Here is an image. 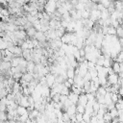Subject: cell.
Instances as JSON below:
<instances>
[{"instance_id": "6da1fadb", "label": "cell", "mask_w": 123, "mask_h": 123, "mask_svg": "<svg viewBox=\"0 0 123 123\" xmlns=\"http://www.w3.org/2000/svg\"><path fill=\"white\" fill-rule=\"evenodd\" d=\"M57 11V1H47L44 5V12L47 13H53Z\"/></svg>"}, {"instance_id": "7a4b0ae2", "label": "cell", "mask_w": 123, "mask_h": 123, "mask_svg": "<svg viewBox=\"0 0 123 123\" xmlns=\"http://www.w3.org/2000/svg\"><path fill=\"white\" fill-rule=\"evenodd\" d=\"M107 80H108V84L110 86L111 85H115V84H118L119 83V76L117 73H112V74H109L108 77H107ZM120 84V83H119Z\"/></svg>"}, {"instance_id": "3957f363", "label": "cell", "mask_w": 123, "mask_h": 123, "mask_svg": "<svg viewBox=\"0 0 123 123\" xmlns=\"http://www.w3.org/2000/svg\"><path fill=\"white\" fill-rule=\"evenodd\" d=\"M101 18V12L99 10H91L89 14V19L92 21H97Z\"/></svg>"}, {"instance_id": "277c9868", "label": "cell", "mask_w": 123, "mask_h": 123, "mask_svg": "<svg viewBox=\"0 0 123 123\" xmlns=\"http://www.w3.org/2000/svg\"><path fill=\"white\" fill-rule=\"evenodd\" d=\"M13 35L15 36V37L17 39H23V40H26L27 39V33L25 30H17V31H14L13 32Z\"/></svg>"}, {"instance_id": "5b68a950", "label": "cell", "mask_w": 123, "mask_h": 123, "mask_svg": "<svg viewBox=\"0 0 123 123\" xmlns=\"http://www.w3.org/2000/svg\"><path fill=\"white\" fill-rule=\"evenodd\" d=\"M35 38H37L39 42H45V41L48 40V38H47L45 33H43V32H41V31H37V34H36V36H35Z\"/></svg>"}, {"instance_id": "8992f818", "label": "cell", "mask_w": 123, "mask_h": 123, "mask_svg": "<svg viewBox=\"0 0 123 123\" xmlns=\"http://www.w3.org/2000/svg\"><path fill=\"white\" fill-rule=\"evenodd\" d=\"M45 78H46V82H47V86L51 88V86L55 84V75L52 74V73H48L45 75Z\"/></svg>"}, {"instance_id": "52a82bcc", "label": "cell", "mask_w": 123, "mask_h": 123, "mask_svg": "<svg viewBox=\"0 0 123 123\" xmlns=\"http://www.w3.org/2000/svg\"><path fill=\"white\" fill-rule=\"evenodd\" d=\"M87 102H88V99H87V97H86V93H81L80 95H79V100H78V104H80V105H83V106H86V104H87Z\"/></svg>"}, {"instance_id": "ba28073f", "label": "cell", "mask_w": 123, "mask_h": 123, "mask_svg": "<svg viewBox=\"0 0 123 123\" xmlns=\"http://www.w3.org/2000/svg\"><path fill=\"white\" fill-rule=\"evenodd\" d=\"M71 35H72V33H65L61 37L62 42V43H66V44H70V42H71Z\"/></svg>"}, {"instance_id": "9c48e42d", "label": "cell", "mask_w": 123, "mask_h": 123, "mask_svg": "<svg viewBox=\"0 0 123 123\" xmlns=\"http://www.w3.org/2000/svg\"><path fill=\"white\" fill-rule=\"evenodd\" d=\"M68 99H69L73 104L77 105V104H78V100H79V95L76 94V93H74V92H72V91H70V93L68 94Z\"/></svg>"}, {"instance_id": "30bf717a", "label": "cell", "mask_w": 123, "mask_h": 123, "mask_svg": "<svg viewBox=\"0 0 123 123\" xmlns=\"http://www.w3.org/2000/svg\"><path fill=\"white\" fill-rule=\"evenodd\" d=\"M12 68V63L11 62H4L2 61L1 63H0V69L2 71H5V70H10Z\"/></svg>"}, {"instance_id": "8fae6325", "label": "cell", "mask_w": 123, "mask_h": 123, "mask_svg": "<svg viewBox=\"0 0 123 123\" xmlns=\"http://www.w3.org/2000/svg\"><path fill=\"white\" fill-rule=\"evenodd\" d=\"M22 79L28 83H30L33 79H34V73H31V72H26L22 75Z\"/></svg>"}, {"instance_id": "7c38bea8", "label": "cell", "mask_w": 123, "mask_h": 123, "mask_svg": "<svg viewBox=\"0 0 123 123\" xmlns=\"http://www.w3.org/2000/svg\"><path fill=\"white\" fill-rule=\"evenodd\" d=\"M37 30L32 26L31 28H29V29H27L26 30V33H27V36L29 37H31V38H33V37H35V36H36V34H37Z\"/></svg>"}, {"instance_id": "4fadbf2b", "label": "cell", "mask_w": 123, "mask_h": 123, "mask_svg": "<svg viewBox=\"0 0 123 123\" xmlns=\"http://www.w3.org/2000/svg\"><path fill=\"white\" fill-rule=\"evenodd\" d=\"M35 66H36V63L33 62V61H29L28 63H27V72H31V73H34V69H35Z\"/></svg>"}, {"instance_id": "5bb4252c", "label": "cell", "mask_w": 123, "mask_h": 123, "mask_svg": "<svg viewBox=\"0 0 123 123\" xmlns=\"http://www.w3.org/2000/svg\"><path fill=\"white\" fill-rule=\"evenodd\" d=\"M66 112H67L69 115H71V114H76V113H77V106H76L75 104H72V105L67 109Z\"/></svg>"}, {"instance_id": "9a60e30c", "label": "cell", "mask_w": 123, "mask_h": 123, "mask_svg": "<svg viewBox=\"0 0 123 123\" xmlns=\"http://www.w3.org/2000/svg\"><path fill=\"white\" fill-rule=\"evenodd\" d=\"M16 111H17V114H19V115H23L25 113H29L28 111H27V108L22 107V106H19V105L16 108Z\"/></svg>"}, {"instance_id": "2e32d148", "label": "cell", "mask_w": 123, "mask_h": 123, "mask_svg": "<svg viewBox=\"0 0 123 123\" xmlns=\"http://www.w3.org/2000/svg\"><path fill=\"white\" fill-rule=\"evenodd\" d=\"M113 3H114V8H115L116 11L121 12V11L123 10V1H121V0H116V1H114Z\"/></svg>"}, {"instance_id": "e0dca14e", "label": "cell", "mask_w": 123, "mask_h": 123, "mask_svg": "<svg viewBox=\"0 0 123 123\" xmlns=\"http://www.w3.org/2000/svg\"><path fill=\"white\" fill-rule=\"evenodd\" d=\"M111 68L112 70L114 71V73H119L120 72V62H113L112 64H111Z\"/></svg>"}, {"instance_id": "ac0fdd59", "label": "cell", "mask_w": 123, "mask_h": 123, "mask_svg": "<svg viewBox=\"0 0 123 123\" xmlns=\"http://www.w3.org/2000/svg\"><path fill=\"white\" fill-rule=\"evenodd\" d=\"M66 75H67V78H74L75 76V68L73 67H68L66 69Z\"/></svg>"}, {"instance_id": "d6986e66", "label": "cell", "mask_w": 123, "mask_h": 123, "mask_svg": "<svg viewBox=\"0 0 123 123\" xmlns=\"http://www.w3.org/2000/svg\"><path fill=\"white\" fill-rule=\"evenodd\" d=\"M103 118H104V120H105V123H111V120H112V117H111V115L110 111L105 112V113H104V115H103Z\"/></svg>"}, {"instance_id": "ffe728a7", "label": "cell", "mask_w": 123, "mask_h": 123, "mask_svg": "<svg viewBox=\"0 0 123 123\" xmlns=\"http://www.w3.org/2000/svg\"><path fill=\"white\" fill-rule=\"evenodd\" d=\"M112 101H111V92H107L105 94V104L108 106L110 104H111Z\"/></svg>"}, {"instance_id": "44dd1931", "label": "cell", "mask_w": 123, "mask_h": 123, "mask_svg": "<svg viewBox=\"0 0 123 123\" xmlns=\"http://www.w3.org/2000/svg\"><path fill=\"white\" fill-rule=\"evenodd\" d=\"M107 92H108V91H107L106 87L103 86H99V87H98L97 90H96V93H97V94H100V95H105Z\"/></svg>"}, {"instance_id": "7402d4cb", "label": "cell", "mask_w": 123, "mask_h": 123, "mask_svg": "<svg viewBox=\"0 0 123 123\" xmlns=\"http://www.w3.org/2000/svg\"><path fill=\"white\" fill-rule=\"evenodd\" d=\"M108 35H111V36H115L116 35V28H114L113 26H108Z\"/></svg>"}, {"instance_id": "603a6c76", "label": "cell", "mask_w": 123, "mask_h": 123, "mask_svg": "<svg viewBox=\"0 0 123 123\" xmlns=\"http://www.w3.org/2000/svg\"><path fill=\"white\" fill-rule=\"evenodd\" d=\"M85 111H86V107H85V106H83V105L78 104V105H77V112L84 114V113H85Z\"/></svg>"}, {"instance_id": "cb8c5ba5", "label": "cell", "mask_w": 123, "mask_h": 123, "mask_svg": "<svg viewBox=\"0 0 123 123\" xmlns=\"http://www.w3.org/2000/svg\"><path fill=\"white\" fill-rule=\"evenodd\" d=\"M116 36L118 37H123V27L121 25L116 28Z\"/></svg>"}, {"instance_id": "d4e9b609", "label": "cell", "mask_w": 123, "mask_h": 123, "mask_svg": "<svg viewBox=\"0 0 123 123\" xmlns=\"http://www.w3.org/2000/svg\"><path fill=\"white\" fill-rule=\"evenodd\" d=\"M33 27L37 30V31H40V28H41V25H40V22H39V19H37L34 23H33Z\"/></svg>"}, {"instance_id": "484cf974", "label": "cell", "mask_w": 123, "mask_h": 123, "mask_svg": "<svg viewBox=\"0 0 123 123\" xmlns=\"http://www.w3.org/2000/svg\"><path fill=\"white\" fill-rule=\"evenodd\" d=\"M119 98H121V97L119 96L118 93H111V101H112V103L115 104L119 100Z\"/></svg>"}, {"instance_id": "4316f807", "label": "cell", "mask_w": 123, "mask_h": 123, "mask_svg": "<svg viewBox=\"0 0 123 123\" xmlns=\"http://www.w3.org/2000/svg\"><path fill=\"white\" fill-rule=\"evenodd\" d=\"M62 120L65 122V123H70V115L65 111V112H63V114H62Z\"/></svg>"}, {"instance_id": "83f0119b", "label": "cell", "mask_w": 123, "mask_h": 123, "mask_svg": "<svg viewBox=\"0 0 123 123\" xmlns=\"http://www.w3.org/2000/svg\"><path fill=\"white\" fill-rule=\"evenodd\" d=\"M110 111V113H111V115L112 118L118 116V110H117L116 108H113L112 110H111V111Z\"/></svg>"}, {"instance_id": "f1b7e54d", "label": "cell", "mask_w": 123, "mask_h": 123, "mask_svg": "<svg viewBox=\"0 0 123 123\" xmlns=\"http://www.w3.org/2000/svg\"><path fill=\"white\" fill-rule=\"evenodd\" d=\"M90 118H91V115H90V114H88V113H86V112H85V113L83 114V119H84L85 122L89 123V122H90Z\"/></svg>"}, {"instance_id": "f546056e", "label": "cell", "mask_w": 123, "mask_h": 123, "mask_svg": "<svg viewBox=\"0 0 123 123\" xmlns=\"http://www.w3.org/2000/svg\"><path fill=\"white\" fill-rule=\"evenodd\" d=\"M0 119H1L2 121H6V120H8L7 111H0Z\"/></svg>"}, {"instance_id": "4dcf8cb0", "label": "cell", "mask_w": 123, "mask_h": 123, "mask_svg": "<svg viewBox=\"0 0 123 123\" xmlns=\"http://www.w3.org/2000/svg\"><path fill=\"white\" fill-rule=\"evenodd\" d=\"M100 3H101L105 8H108V7L111 5V0H101Z\"/></svg>"}, {"instance_id": "1f68e13d", "label": "cell", "mask_w": 123, "mask_h": 123, "mask_svg": "<svg viewBox=\"0 0 123 123\" xmlns=\"http://www.w3.org/2000/svg\"><path fill=\"white\" fill-rule=\"evenodd\" d=\"M76 120H77V122L81 123V122L84 120V119H83V114H82V113L77 112V113H76Z\"/></svg>"}, {"instance_id": "d6a6232c", "label": "cell", "mask_w": 123, "mask_h": 123, "mask_svg": "<svg viewBox=\"0 0 123 123\" xmlns=\"http://www.w3.org/2000/svg\"><path fill=\"white\" fill-rule=\"evenodd\" d=\"M89 123H98L97 116H96V115H92L91 118H90V122H89Z\"/></svg>"}, {"instance_id": "836d02e7", "label": "cell", "mask_w": 123, "mask_h": 123, "mask_svg": "<svg viewBox=\"0 0 123 123\" xmlns=\"http://www.w3.org/2000/svg\"><path fill=\"white\" fill-rule=\"evenodd\" d=\"M67 81H68V83L72 86V85H74V79L73 78H67Z\"/></svg>"}, {"instance_id": "e575fe53", "label": "cell", "mask_w": 123, "mask_h": 123, "mask_svg": "<svg viewBox=\"0 0 123 123\" xmlns=\"http://www.w3.org/2000/svg\"><path fill=\"white\" fill-rule=\"evenodd\" d=\"M58 1H60L61 3H64L65 1H67V0H58ZM68 1H70V0H68Z\"/></svg>"}, {"instance_id": "d590c367", "label": "cell", "mask_w": 123, "mask_h": 123, "mask_svg": "<svg viewBox=\"0 0 123 123\" xmlns=\"http://www.w3.org/2000/svg\"><path fill=\"white\" fill-rule=\"evenodd\" d=\"M3 123H10V121L9 120H6V121H3Z\"/></svg>"}, {"instance_id": "8d00e7d4", "label": "cell", "mask_w": 123, "mask_h": 123, "mask_svg": "<svg viewBox=\"0 0 123 123\" xmlns=\"http://www.w3.org/2000/svg\"><path fill=\"white\" fill-rule=\"evenodd\" d=\"M0 57L2 58V52H1V50H0Z\"/></svg>"}, {"instance_id": "74e56055", "label": "cell", "mask_w": 123, "mask_h": 123, "mask_svg": "<svg viewBox=\"0 0 123 123\" xmlns=\"http://www.w3.org/2000/svg\"><path fill=\"white\" fill-rule=\"evenodd\" d=\"M0 104H1V101H0Z\"/></svg>"}]
</instances>
